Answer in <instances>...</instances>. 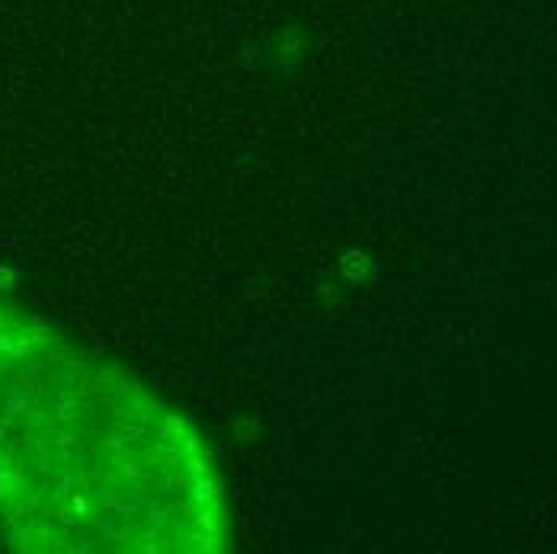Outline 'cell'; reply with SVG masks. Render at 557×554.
<instances>
[{"mask_svg": "<svg viewBox=\"0 0 557 554\" xmlns=\"http://www.w3.org/2000/svg\"><path fill=\"white\" fill-rule=\"evenodd\" d=\"M0 535L20 552L219 554L234 542L199 430L0 292Z\"/></svg>", "mask_w": 557, "mask_h": 554, "instance_id": "cell-1", "label": "cell"}]
</instances>
